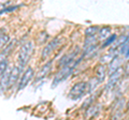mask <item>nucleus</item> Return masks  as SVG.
Listing matches in <instances>:
<instances>
[{
	"instance_id": "1",
	"label": "nucleus",
	"mask_w": 129,
	"mask_h": 120,
	"mask_svg": "<svg viewBox=\"0 0 129 120\" xmlns=\"http://www.w3.org/2000/svg\"><path fill=\"white\" fill-rule=\"evenodd\" d=\"M82 59V58H80V59H74V60H72V61L70 63H68V65L66 66H63L61 69H60L58 71V73L56 74V76L54 77L53 79V83H52V87L55 88V86H57L58 84H60L62 81H64L69 75L73 72V70L75 69V67L80 63V60Z\"/></svg>"
},
{
	"instance_id": "2",
	"label": "nucleus",
	"mask_w": 129,
	"mask_h": 120,
	"mask_svg": "<svg viewBox=\"0 0 129 120\" xmlns=\"http://www.w3.org/2000/svg\"><path fill=\"white\" fill-rule=\"evenodd\" d=\"M32 50H34V43L31 41L26 42L24 45L21 47L18 53V57H17V62H18V67L23 69L24 67H26L29 62V59L31 57Z\"/></svg>"
},
{
	"instance_id": "3",
	"label": "nucleus",
	"mask_w": 129,
	"mask_h": 120,
	"mask_svg": "<svg viewBox=\"0 0 129 120\" xmlns=\"http://www.w3.org/2000/svg\"><path fill=\"white\" fill-rule=\"evenodd\" d=\"M86 92H87V83L79 82V83L74 84L73 87L71 88V90L69 92V97L72 100H79Z\"/></svg>"
},
{
	"instance_id": "4",
	"label": "nucleus",
	"mask_w": 129,
	"mask_h": 120,
	"mask_svg": "<svg viewBox=\"0 0 129 120\" xmlns=\"http://www.w3.org/2000/svg\"><path fill=\"white\" fill-rule=\"evenodd\" d=\"M34 75H35V72H34V69L32 68H27L26 71L24 72V74H23V76L19 78V83H18V88H17V90H23L24 88H25L28 84H29V82L31 81L32 78H34Z\"/></svg>"
},
{
	"instance_id": "5",
	"label": "nucleus",
	"mask_w": 129,
	"mask_h": 120,
	"mask_svg": "<svg viewBox=\"0 0 129 120\" xmlns=\"http://www.w3.org/2000/svg\"><path fill=\"white\" fill-rule=\"evenodd\" d=\"M123 75V70L122 69H118L116 72H114V73H112L110 75V77H109L108 79V84H107V87H106V90H111L113 89L116 85L118 84L120 77H122Z\"/></svg>"
},
{
	"instance_id": "6",
	"label": "nucleus",
	"mask_w": 129,
	"mask_h": 120,
	"mask_svg": "<svg viewBox=\"0 0 129 120\" xmlns=\"http://www.w3.org/2000/svg\"><path fill=\"white\" fill-rule=\"evenodd\" d=\"M21 68L18 66H15L11 69V73H10V79H9V88H13L15 87L16 83L19 81V74H21Z\"/></svg>"
},
{
	"instance_id": "7",
	"label": "nucleus",
	"mask_w": 129,
	"mask_h": 120,
	"mask_svg": "<svg viewBox=\"0 0 129 120\" xmlns=\"http://www.w3.org/2000/svg\"><path fill=\"white\" fill-rule=\"evenodd\" d=\"M59 43V39H54L52 40V41L47 44V45L43 48V51H42V60H45L48 56H50L52 53H53V50L56 48V46L58 45Z\"/></svg>"
},
{
	"instance_id": "8",
	"label": "nucleus",
	"mask_w": 129,
	"mask_h": 120,
	"mask_svg": "<svg viewBox=\"0 0 129 120\" xmlns=\"http://www.w3.org/2000/svg\"><path fill=\"white\" fill-rule=\"evenodd\" d=\"M52 66H53V62H52V61L46 62L37 73V76H36V82H39V81H41V79L45 78L48 75V73L51 72V70H52Z\"/></svg>"
},
{
	"instance_id": "9",
	"label": "nucleus",
	"mask_w": 129,
	"mask_h": 120,
	"mask_svg": "<svg viewBox=\"0 0 129 120\" xmlns=\"http://www.w3.org/2000/svg\"><path fill=\"white\" fill-rule=\"evenodd\" d=\"M10 73H11V68L8 67L5 73L0 77V90L6 91L9 89V79H10Z\"/></svg>"
},
{
	"instance_id": "10",
	"label": "nucleus",
	"mask_w": 129,
	"mask_h": 120,
	"mask_svg": "<svg viewBox=\"0 0 129 120\" xmlns=\"http://www.w3.org/2000/svg\"><path fill=\"white\" fill-rule=\"evenodd\" d=\"M122 63H123V58H120L119 56H116V57L113 58L110 61V65H109V71H108L109 75H111L112 73H114L118 69H120Z\"/></svg>"
},
{
	"instance_id": "11",
	"label": "nucleus",
	"mask_w": 129,
	"mask_h": 120,
	"mask_svg": "<svg viewBox=\"0 0 129 120\" xmlns=\"http://www.w3.org/2000/svg\"><path fill=\"white\" fill-rule=\"evenodd\" d=\"M100 110H101V105H100V104H95V105H90V106L86 109L85 118H86V119H91V118L96 117V116L100 113Z\"/></svg>"
},
{
	"instance_id": "12",
	"label": "nucleus",
	"mask_w": 129,
	"mask_h": 120,
	"mask_svg": "<svg viewBox=\"0 0 129 120\" xmlns=\"http://www.w3.org/2000/svg\"><path fill=\"white\" fill-rule=\"evenodd\" d=\"M96 74H97V79H98L99 83H102L106 78V75H107V71H106V67L104 66H98L96 69Z\"/></svg>"
},
{
	"instance_id": "13",
	"label": "nucleus",
	"mask_w": 129,
	"mask_h": 120,
	"mask_svg": "<svg viewBox=\"0 0 129 120\" xmlns=\"http://www.w3.org/2000/svg\"><path fill=\"white\" fill-rule=\"evenodd\" d=\"M75 56H76V53H75V51H72V53H70V54L64 55L63 57L59 60V65L61 66V67L68 65V63H70L72 60H74V59H75Z\"/></svg>"
},
{
	"instance_id": "14",
	"label": "nucleus",
	"mask_w": 129,
	"mask_h": 120,
	"mask_svg": "<svg viewBox=\"0 0 129 120\" xmlns=\"http://www.w3.org/2000/svg\"><path fill=\"white\" fill-rule=\"evenodd\" d=\"M111 35V28L110 27H102L99 30V40H106Z\"/></svg>"
},
{
	"instance_id": "15",
	"label": "nucleus",
	"mask_w": 129,
	"mask_h": 120,
	"mask_svg": "<svg viewBox=\"0 0 129 120\" xmlns=\"http://www.w3.org/2000/svg\"><path fill=\"white\" fill-rule=\"evenodd\" d=\"M117 50L119 51L120 55H124V56H125L126 60L128 59V40H127V41L125 42L124 44H122V45L118 47Z\"/></svg>"
},
{
	"instance_id": "16",
	"label": "nucleus",
	"mask_w": 129,
	"mask_h": 120,
	"mask_svg": "<svg viewBox=\"0 0 129 120\" xmlns=\"http://www.w3.org/2000/svg\"><path fill=\"white\" fill-rule=\"evenodd\" d=\"M99 31V28L97 26H91V27H88L87 29L85 30V35L86 38L88 37H95L96 33Z\"/></svg>"
},
{
	"instance_id": "17",
	"label": "nucleus",
	"mask_w": 129,
	"mask_h": 120,
	"mask_svg": "<svg viewBox=\"0 0 129 120\" xmlns=\"http://www.w3.org/2000/svg\"><path fill=\"white\" fill-rule=\"evenodd\" d=\"M92 45H97V38L96 35L95 37H88L86 38L85 42H84V49L87 48L89 46H92Z\"/></svg>"
},
{
	"instance_id": "18",
	"label": "nucleus",
	"mask_w": 129,
	"mask_h": 120,
	"mask_svg": "<svg viewBox=\"0 0 129 120\" xmlns=\"http://www.w3.org/2000/svg\"><path fill=\"white\" fill-rule=\"evenodd\" d=\"M116 39H117V35H116V34H111L108 39H106V41L103 42V44L101 45V47H102V48H104V47H108V46L112 45V44L115 42Z\"/></svg>"
},
{
	"instance_id": "19",
	"label": "nucleus",
	"mask_w": 129,
	"mask_h": 120,
	"mask_svg": "<svg viewBox=\"0 0 129 120\" xmlns=\"http://www.w3.org/2000/svg\"><path fill=\"white\" fill-rule=\"evenodd\" d=\"M99 82H98V79H97L96 77L95 78H91L90 79V82L87 84V92H90V91L94 89V88H96L97 86L99 85Z\"/></svg>"
},
{
	"instance_id": "20",
	"label": "nucleus",
	"mask_w": 129,
	"mask_h": 120,
	"mask_svg": "<svg viewBox=\"0 0 129 120\" xmlns=\"http://www.w3.org/2000/svg\"><path fill=\"white\" fill-rule=\"evenodd\" d=\"M10 40V37L8 34H0V48L7 45Z\"/></svg>"
},
{
	"instance_id": "21",
	"label": "nucleus",
	"mask_w": 129,
	"mask_h": 120,
	"mask_svg": "<svg viewBox=\"0 0 129 120\" xmlns=\"http://www.w3.org/2000/svg\"><path fill=\"white\" fill-rule=\"evenodd\" d=\"M8 67H9L8 59H5V60H2V61H0V77H1V75L5 73V71L7 70Z\"/></svg>"
},
{
	"instance_id": "22",
	"label": "nucleus",
	"mask_w": 129,
	"mask_h": 120,
	"mask_svg": "<svg viewBox=\"0 0 129 120\" xmlns=\"http://www.w3.org/2000/svg\"><path fill=\"white\" fill-rule=\"evenodd\" d=\"M94 100H95V95H90V97H88L86 100H85V102L83 103V108H88L92 102H94Z\"/></svg>"
}]
</instances>
